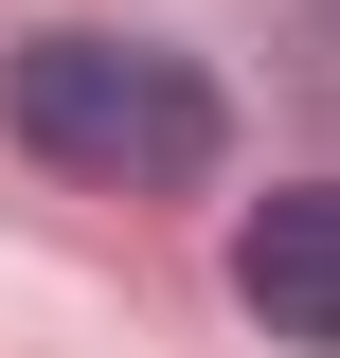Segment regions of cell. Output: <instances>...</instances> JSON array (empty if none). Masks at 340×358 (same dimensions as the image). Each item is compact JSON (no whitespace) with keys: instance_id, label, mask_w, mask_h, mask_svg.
<instances>
[{"instance_id":"3","label":"cell","mask_w":340,"mask_h":358,"mask_svg":"<svg viewBox=\"0 0 340 358\" xmlns=\"http://www.w3.org/2000/svg\"><path fill=\"white\" fill-rule=\"evenodd\" d=\"M323 108H340V0H323Z\"/></svg>"},{"instance_id":"1","label":"cell","mask_w":340,"mask_h":358,"mask_svg":"<svg viewBox=\"0 0 340 358\" xmlns=\"http://www.w3.org/2000/svg\"><path fill=\"white\" fill-rule=\"evenodd\" d=\"M0 126L36 143L54 179H108V197H197L233 162V90L162 36H108V18H54V36L0 54Z\"/></svg>"},{"instance_id":"2","label":"cell","mask_w":340,"mask_h":358,"mask_svg":"<svg viewBox=\"0 0 340 358\" xmlns=\"http://www.w3.org/2000/svg\"><path fill=\"white\" fill-rule=\"evenodd\" d=\"M233 305H251L269 341L340 358V179H287V197L233 215Z\"/></svg>"}]
</instances>
